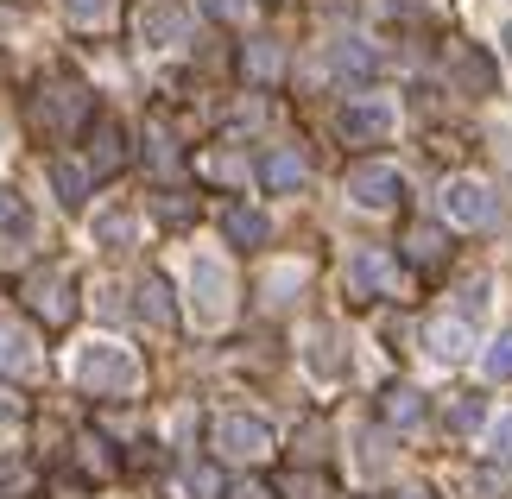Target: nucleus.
<instances>
[{
  "label": "nucleus",
  "mask_w": 512,
  "mask_h": 499,
  "mask_svg": "<svg viewBox=\"0 0 512 499\" xmlns=\"http://www.w3.org/2000/svg\"><path fill=\"white\" fill-rule=\"evenodd\" d=\"M95 234H102V247H121L127 234H133V222H127L121 209H114V215H102V222H95Z\"/></svg>",
  "instance_id": "7c9ffc66"
},
{
  "label": "nucleus",
  "mask_w": 512,
  "mask_h": 499,
  "mask_svg": "<svg viewBox=\"0 0 512 499\" xmlns=\"http://www.w3.org/2000/svg\"><path fill=\"white\" fill-rule=\"evenodd\" d=\"M0 417H26V398H19V386H7V379H0Z\"/></svg>",
  "instance_id": "473e14b6"
},
{
  "label": "nucleus",
  "mask_w": 512,
  "mask_h": 499,
  "mask_svg": "<svg viewBox=\"0 0 512 499\" xmlns=\"http://www.w3.org/2000/svg\"><path fill=\"white\" fill-rule=\"evenodd\" d=\"M190 291H196V316H203V323H222V316L234 310V278L215 266V259H196Z\"/></svg>",
  "instance_id": "1a4fd4ad"
},
{
  "label": "nucleus",
  "mask_w": 512,
  "mask_h": 499,
  "mask_svg": "<svg viewBox=\"0 0 512 499\" xmlns=\"http://www.w3.org/2000/svg\"><path fill=\"white\" fill-rule=\"evenodd\" d=\"M443 253H449V234L443 228H430V222L405 228V259H411V266H443Z\"/></svg>",
  "instance_id": "dca6fc26"
},
{
  "label": "nucleus",
  "mask_w": 512,
  "mask_h": 499,
  "mask_svg": "<svg viewBox=\"0 0 512 499\" xmlns=\"http://www.w3.org/2000/svg\"><path fill=\"white\" fill-rule=\"evenodd\" d=\"M140 316H146L152 329H171L177 323V304H171L165 278H140Z\"/></svg>",
  "instance_id": "6ab92c4d"
},
{
  "label": "nucleus",
  "mask_w": 512,
  "mask_h": 499,
  "mask_svg": "<svg viewBox=\"0 0 512 499\" xmlns=\"http://www.w3.org/2000/svg\"><path fill=\"white\" fill-rule=\"evenodd\" d=\"M241 70H247V83H260V89H272L285 76V51L272 45V38H253V45L241 51Z\"/></svg>",
  "instance_id": "ddd939ff"
},
{
  "label": "nucleus",
  "mask_w": 512,
  "mask_h": 499,
  "mask_svg": "<svg viewBox=\"0 0 512 499\" xmlns=\"http://www.w3.org/2000/svg\"><path fill=\"white\" fill-rule=\"evenodd\" d=\"M380 411H386L392 430H418V424H424V392H418V386H386Z\"/></svg>",
  "instance_id": "2eb2a0df"
},
{
  "label": "nucleus",
  "mask_w": 512,
  "mask_h": 499,
  "mask_svg": "<svg viewBox=\"0 0 512 499\" xmlns=\"http://www.w3.org/2000/svg\"><path fill=\"white\" fill-rule=\"evenodd\" d=\"M443 215H449V222H462V228H494L500 222V196L462 177V184L443 190Z\"/></svg>",
  "instance_id": "6e6552de"
},
{
  "label": "nucleus",
  "mask_w": 512,
  "mask_h": 499,
  "mask_svg": "<svg viewBox=\"0 0 512 499\" xmlns=\"http://www.w3.org/2000/svg\"><path fill=\"white\" fill-rule=\"evenodd\" d=\"M234 499H272L266 487H241V493H234Z\"/></svg>",
  "instance_id": "c9c22d12"
},
{
  "label": "nucleus",
  "mask_w": 512,
  "mask_h": 499,
  "mask_svg": "<svg viewBox=\"0 0 512 499\" xmlns=\"http://www.w3.org/2000/svg\"><path fill=\"white\" fill-rule=\"evenodd\" d=\"M64 13L76 19V26H102V19L114 13V0H64Z\"/></svg>",
  "instance_id": "bb28decb"
},
{
  "label": "nucleus",
  "mask_w": 512,
  "mask_h": 499,
  "mask_svg": "<svg viewBox=\"0 0 512 499\" xmlns=\"http://www.w3.org/2000/svg\"><path fill=\"white\" fill-rule=\"evenodd\" d=\"M0 367H13V373H38V348H32V335L26 329H0Z\"/></svg>",
  "instance_id": "aec40b11"
},
{
  "label": "nucleus",
  "mask_w": 512,
  "mask_h": 499,
  "mask_svg": "<svg viewBox=\"0 0 512 499\" xmlns=\"http://www.w3.org/2000/svg\"><path fill=\"white\" fill-rule=\"evenodd\" d=\"M184 481H190L196 499H222V468H215V462H190V468H184Z\"/></svg>",
  "instance_id": "393cba45"
},
{
  "label": "nucleus",
  "mask_w": 512,
  "mask_h": 499,
  "mask_svg": "<svg viewBox=\"0 0 512 499\" xmlns=\"http://www.w3.org/2000/svg\"><path fill=\"white\" fill-rule=\"evenodd\" d=\"M215 19H247V0H209Z\"/></svg>",
  "instance_id": "72a5a7b5"
},
{
  "label": "nucleus",
  "mask_w": 512,
  "mask_h": 499,
  "mask_svg": "<svg viewBox=\"0 0 512 499\" xmlns=\"http://www.w3.org/2000/svg\"><path fill=\"white\" fill-rule=\"evenodd\" d=\"M424 342H430L437 361H462L468 354V316H437V323L424 329Z\"/></svg>",
  "instance_id": "4468645a"
},
{
  "label": "nucleus",
  "mask_w": 512,
  "mask_h": 499,
  "mask_svg": "<svg viewBox=\"0 0 512 499\" xmlns=\"http://www.w3.org/2000/svg\"><path fill=\"white\" fill-rule=\"evenodd\" d=\"M487 379H512V329L487 348Z\"/></svg>",
  "instance_id": "c756f323"
},
{
  "label": "nucleus",
  "mask_w": 512,
  "mask_h": 499,
  "mask_svg": "<svg viewBox=\"0 0 512 499\" xmlns=\"http://www.w3.org/2000/svg\"><path fill=\"white\" fill-rule=\"evenodd\" d=\"M26 310L38 316V323L64 329L70 316H76V285H70V272H57V266L32 272V278H26Z\"/></svg>",
  "instance_id": "20e7f679"
},
{
  "label": "nucleus",
  "mask_w": 512,
  "mask_h": 499,
  "mask_svg": "<svg viewBox=\"0 0 512 499\" xmlns=\"http://www.w3.org/2000/svg\"><path fill=\"white\" fill-rule=\"evenodd\" d=\"M209 443H215L222 462H266V455H272V430L260 424V417H247V411H228V417H215Z\"/></svg>",
  "instance_id": "f03ea898"
},
{
  "label": "nucleus",
  "mask_w": 512,
  "mask_h": 499,
  "mask_svg": "<svg viewBox=\"0 0 512 499\" xmlns=\"http://www.w3.org/2000/svg\"><path fill=\"white\" fill-rule=\"evenodd\" d=\"M0 228H7V234H32V209L19 203L13 190H0Z\"/></svg>",
  "instance_id": "a878e982"
},
{
  "label": "nucleus",
  "mask_w": 512,
  "mask_h": 499,
  "mask_svg": "<svg viewBox=\"0 0 512 499\" xmlns=\"http://www.w3.org/2000/svg\"><path fill=\"white\" fill-rule=\"evenodd\" d=\"M348 285H354V297H399V285H405L399 253H386V247H361V253L348 259Z\"/></svg>",
  "instance_id": "39448f33"
},
{
  "label": "nucleus",
  "mask_w": 512,
  "mask_h": 499,
  "mask_svg": "<svg viewBox=\"0 0 512 499\" xmlns=\"http://www.w3.org/2000/svg\"><path fill=\"white\" fill-rule=\"evenodd\" d=\"M222 228H228V241H234V247H247V253L272 241V222H266V215H253V209H228V215H222Z\"/></svg>",
  "instance_id": "f3484780"
},
{
  "label": "nucleus",
  "mask_w": 512,
  "mask_h": 499,
  "mask_svg": "<svg viewBox=\"0 0 512 499\" xmlns=\"http://www.w3.org/2000/svg\"><path fill=\"white\" fill-rule=\"evenodd\" d=\"M133 379H140V361H133L127 348L95 342V348H83V361H76V386L83 392H127Z\"/></svg>",
  "instance_id": "7ed1b4c3"
},
{
  "label": "nucleus",
  "mask_w": 512,
  "mask_h": 499,
  "mask_svg": "<svg viewBox=\"0 0 512 499\" xmlns=\"http://www.w3.org/2000/svg\"><path fill=\"white\" fill-rule=\"evenodd\" d=\"M329 64H336L342 76H354V83H367V76H373V51L361 45V38H342V45L329 51Z\"/></svg>",
  "instance_id": "b1692460"
},
{
  "label": "nucleus",
  "mask_w": 512,
  "mask_h": 499,
  "mask_svg": "<svg viewBox=\"0 0 512 499\" xmlns=\"http://www.w3.org/2000/svg\"><path fill=\"white\" fill-rule=\"evenodd\" d=\"M114 165H127V133L114 121H95V133H89V171L108 177Z\"/></svg>",
  "instance_id": "f8f14e48"
},
{
  "label": "nucleus",
  "mask_w": 512,
  "mask_h": 499,
  "mask_svg": "<svg viewBox=\"0 0 512 499\" xmlns=\"http://www.w3.org/2000/svg\"><path fill=\"white\" fill-rule=\"evenodd\" d=\"M310 177V165H304V152H291V146H272L266 158H260V184L272 190V196H291Z\"/></svg>",
  "instance_id": "9b49d317"
},
{
  "label": "nucleus",
  "mask_w": 512,
  "mask_h": 499,
  "mask_svg": "<svg viewBox=\"0 0 512 499\" xmlns=\"http://www.w3.org/2000/svg\"><path fill=\"white\" fill-rule=\"evenodd\" d=\"M203 177H215V184H241V165H234V158H222V152H215V158H203Z\"/></svg>",
  "instance_id": "2f4dec72"
},
{
  "label": "nucleus",
  "mask_w": 512,
  "mask_h": 499,
  "mask_svg": "<svg viewBox=\"0 0 512 499\" xmlns=\"http://www.w3.org/2000/svg\"><path fill=\"white\" fill-rule=\"evenodd\" d=\"M348 196H354L361 209H399L405 177H399V165H380V158H367V165L348 171Z\"/></svg>",
  "instance_id": "423d86ee"
},
{
  "label": "nucleus",
  "mask_w": 512,
  "mask_h": 499,
  "mask_svg": "<svg viewBox=\"0 0 512 499\" xmlns=\"http://www.w3.org/2000/svg\"><path fill=\"white\" fill-rule=\"evenodd\" d=\"M481 417H487V405H481V392H456V398H449V405H443V424L456 430V436H468V430L481 424Z\"/></svg>",
  "instance_id": "5701e85b"
},
{
  "label": "nucleus",
  "mask_w": 512,
  "mask_h": 499,
  "mask_svg": "<svg viewBox=\"0 0 512 499\" xmlns=\"http://www.w3.org/2000/svg\"><path fill=\"white\" fill-rule=\"evenodd\" d=\"M89 165H70V158H57L51 165V184H57V203L64 209H83V196H89Z\"/></svg>",
  "instance_id": "a211bd4d"
},
{
  "label": "nucleus",
  "mask_w": 512,
  "mask_h": 499,
  "mask_svg": "<svg viewBox=\"0 0 512 499\" xmlns=\"http://www.w3.org/2000/svg\"><path fill=\"white\" fill-rule=\"evenodd\" d=\"M487 462H494V468H512V417H500L494 436H487Z\"/></svg>",
  "instance_id": "cd10ccee"
},
{
  "label": "nucleus",
  "mask_w": 512,
  "mask_h": 499,
  "mask_svg": "<svg viewBox=\"0 0 512 499\" xmlns=\"http://www.w3.org/2000/svg\"><path fill=\"white\" fill-rule=\"evenodd\" d=\"M386 499H437L430 487H399V493H386Z\"/></svg>",
  "instance_id": "f704fd0d"
},
{
  "label": "nucleus",
  "mask_w": 512,
  "mask_h": 499,
  "mask_svg": "<svg viewBox=\"0 0 512 499\" xmlns=\"http://www.w3.org/2000/svg\"><path fill=\"white\" fill-rule=\"evenodd\" d=\"M89 114H95V102H89V89L76 83V76H45V83H38V95H32V127L45 133V139L76 133Z\"/></svg>",
  "instance_id": "f257e3e1"
},
{
  "label": "nucleus",
  "mask_w": 512,
  "mask_h": 499,
  "mask_svg": "<svg viewBox=\"0 0 512 499\" xmlns=\"http://www.w3.org/2000/svg\"><path fill=\"white\" fill-rule=\"evenodd\" d=\"M133 32H140V45H177V38L190 32L184 0H140V13H133Z\"/></svg>",
  "instance_id": "0eeeda50"
},
{
  "label": "nucleus",
  "mask_w": 512,
  "mask_h": 499,
  "mask_svg": "<svg viewBox=\"0 0 512 499\" xmlns=\"http://www.w3.org/2000/svg\"><path fill=\"white\" fill-rule=\"evenodd\" d=\"M449 57H456V76L468 83V95H487V89H494V64H487L475 45H456Z\"/></svg>",
  "instance_id": "412c9836"
},
{
  "label": "nucleus",
  "mask_w": 512,
  "mask_h": 499,
  "mask_svg": "<svg viewBox=\"0 0 512 499\" xmlns=\"http://www.w3.org/2000/svg\"><path fill=\"white\" fill-rule=\"evenodd\" d=\"M506 45H512V26H506Z\"/></svg>",
  "instance_id": "e433bc0d"
},
{
  "label": "nucleus",
  "mask_w": 512,
  "mask_h": 499,
  "mask_svg": "<svg viewBox=\"0 0 512 499\" xmlns=\"http://www.w3.org/2000/svg\"><path fill=\"white\" fill-rule=\"evenodd\" d=\"M310 367L329 373V379L348 373V354H342V335L336 329H317V335H310Z\"/></svg>",
  "instance_id": "4be33fe9"
},
{
  "label": "nucleus",
  "mask_w": 512,
  "mask_h": 499,
  "mask_svg": "<svg viewBox=\"0 0 512 499\" xmlns=\"http://www.w3.org/2000/svg\"><path fill=\"white\" fill-rule=\"evenodd\" d=\"M285 499H329V481H317V474H285Z\"/></svg>",
  "instance_id": "c85d7f7f"
},
{
  "label": "nucleus",
  "mask_w": 512,
  "mask_h": 499,
  "mask_svg": "<svg viewBox=\"0 0 512 499\" xmlns=\"http://www.w3.org/2000/svg\"><path fill=\"white\" fill-rule=\"evenodd\" d=\"M336 127H342L348 146H373V139L392 133V108H380V102H354V108H342Z\"/></svg>",
  "instance_id": "9d476101"
}]
</instances>
